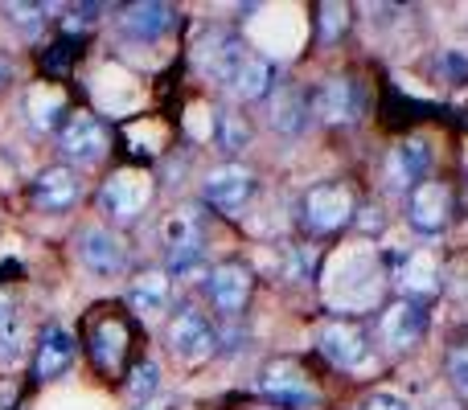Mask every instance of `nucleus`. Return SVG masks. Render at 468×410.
Returning a JSON list of instances; mask_svg holds the SVG:
<instances>
[{
    "instance_id": "obj_1",
    "label": "nucleus",
    "mask_w": 468,
    "mask_h": 410,
    "mask_svg": "<svg viewBox=\"0 0 468 410\" xmlns=\"http://www.w3.org/2000/svg\"><path fill=\"white\" fill-rule=\"evenodd\" d=\"M197 62H202V70L210 79L227 82L242 99H263L267 87H271V62L239 33H214V41L202 46Z\"/></svg>"
},
{
    "instance_id": "obj_2",
    "label": "nucleus",
    "mask_w": 468,
    "mask_h": 410,
    "mask_svg": "<svg viewBox=\"0 0 468 410\" xmlns=\"http://www.w3.org/2000/svg\"><path fill=\"white\" fill-rule=\"evenodd\" d=\"M382 291V263L374 255V247L357 242L346 247L329 258L324 267V296L333 308H346V312H366V308L378 304Z\"/></svg>"
},
{
    "instance_id": "obj_3",
    "label": "nucleus",
    "mask_w": 468,
    "mask_h": 410,
    "mask_svg": "<svg viewBox=\"0 0 468 410\" xmlns=\"http://www.w3.org/2000/svg\"><path fill=\"white\" fill-rule=\"evenodd\" d=\"M148 202H153V181H148L144 173H136V169L112 173V177L103 181V189H99V209L112 214V217H120V222L136 217Z\"/></svg>"
},
{
    "instance_id": "obj_4",
    "label": "nucleus",
    "mask_w": 468,
    "mask_h": 410,
    "mask_svg": "<svg viewBox=\"0 0 468 410\" xmlns=\"http://www.w3.org/2000/svg\"><path fill=\"white\" fill-rule=\"evenodd\" d=\"M90 99L99 103V111L107 115H132L140 111V103H144V90H140V82L132 79L123 66H99L95 79H90Z\"/></svg>"
},
{
    "instance_id": "obj_5",
    "label": "nucleus",
    "mask_w": 468,
    "mask_h": 410,
    "mask_svg": "<svg viewBox=\"0 0 468 410\" xmlns=\"http://www.w3.org/2000/svg\"><path fill=\"white\" fill-rule=\"evenodd\" d=\"M259 390H263L271 403H280L288 410H304L316 403V390L308 386L304 370H300L296 362H271L263 370V378H259Z\"/></svg>"
},
{
    "instance_id": "obj_6",
    "label": "nucleus",
    "mask_w": 468,
    "mask_h": 410,
    "mask_svg": "<svg viewBox=\"0 0 468 410\" xmlns=\"http://www.w3.org/2000/svg\"><path fill=\"white\" fill-rule=\"evenodd\" d=\"M169 345L173 353L181 357V362H206V357L214 353V329L210 321H206L202 312H194V308H181L177 316H173L169 324Z\"/></svg>"
},
{
    "instance_id": "obj_7",
    "label": "nucleus",
    "mask_w": 468,
    "mask_h": 410,
    "mask_svg": "<svg viewBox=\"0 0 468 410\" xmlns=\"http://www.w3.org/2000/svg\"><path fill=\"white\" fill-rule=\"evenodd\" d=\"M349 214H354V197H349L346 185H316V189H308L304 222L313 226V230H321V234L337 230V226L349 222Z\"/></svg>"
},
{
    "instance_id": "obj_8",
    "label": "nucleus",
    "mask_w": 468,
    "mask_h": 410,
    "mask_svg": "<svg viewBox=\"0 0 468 410\" xmlns=\"http://www.w3.org/2000/svg\"><path fill=\"white\" fill-rule=\"evenodd\" d=\"M107 144H112V136H107V128L95 120V115H70V120H66L62 152L70 156V161H82V164L103 161Z\"/></svg>"
},
{
    "instance_id": "obj_9",
    "label": "nucleus",
    "mask_w": 468,
    "mask_h": 410,
    "mask_svg": "<svg viewBox=\"0 0 468 410\" xmlns=\"http://www.w3.org/2000/svg\"><path fill=\"white\" fill-rule=\"evenodd\" d=\"M321 353L329 357L337 370H357L370 357V345H366V332L349 321H333L321 329Z\"/></svg>"
},
{
    "instance_id": "obj_10",
    "label": "nucleus",
    "mask_w": 468,
    "mask_h": 410,
    "mask_svg": "<svg viewBox=\"0 0 468 410\" xmlns=\"http://www.w3.org/2000/svg\"><path fill=\"white\" fill-rule=\"evenodd\" d=\"M250 189H255V177L242 164H222V169H214L206 177V202L214 209H222V214H239L247 205Z\"/></svg>"
},
{
    "instance_id": "obj_11",
    "label": "nucleus",
    "mask_w": 468,
    "mask_h": 410,
    "mask_svg": "<svg viewBox=\"0 0 468 410\" xmlns=\"http://www.w3.org/2000/svg\"><path fill=\"white\" fill-rule=\"evenodd\" d=\"M448 214H452V194L440 181H423L411 194V226L420 234H440L448 226Z\"/></svg>"
},
{
    "instance_id": "obj_12",
    "label": "nucleus",
    "mask_w": 468,
    "mask_h": 410,
    "mask_svg": "<svg viewBox=\"0 0 468 410\" xmlns=\"http://www.w3.org/2000/svg\"><path fill=\"white\" fill-rule=\"evenodd\" d=\"M79 258H82V267L87 271H95V275H115V271H123V242L115 238L112 230H99V226H90V230H82V238H79Z\"/></svg>"
},
{
    "instance_id": "obj_13",
    "label": "nucleus",
    "mask_w": 468,
    "mask_h": 410,
    "mask_svg": "<svg viewBox=\"0 0 468 410\" xmlns=\"http://www.w3.org/2000/svg\"><path fill=\"white\" fill-rule=\"evenodd\" d=\"M428 332V308L415 304V300H399L382 312V337L390 341L395 349H407Z\"/></svg>"
},
{
    "instance_id": "obj_14",
    "label": "nucleus",
    "mask_w": 468,
    "mask_h": 410,
    "mask_svg": "<svg viewBox=\"0 0 468 410\" xmlns=\"http://www.w3.org/2000/svg\"><path fill=\"white\" fill-rule=\"evenodd\" d=\"M206 291H210L214 308H222V312H239L242 304H247L250 296V271L242 263H222L210 271V283H206Z\"/></svg>"
},
{
    "instance_id": "obj_15",
    "label": "nucleus",
    "mask_w": 468,
    "mask_h": 410,
    "mask_svg": "<svg viewBox=\"0 0 468 410\" xmlns=\"http://www.w3.org/2000/svg\"><path fill=\"white\" fill-rule=\"evenodd\" d=\"M173 21H177V16H173L169 5H132V8H123L120 29L128 33L132 41H156L173 29Z\"/></svg>"
},
{
    "instance_id": "obj_16",
    "label": "nucleus",
    "mask_w": 468,
    "mask_h": 410,
    "mask_svg": "<svg viewBox=\"0 0 468 410\" xmlns=\"http://www.w3.org/2000/svg\"><path fill=\"white\" fill-rule=\"evenodd\" d=\"M33 197H37V205L49 209V214H66V209H74V202H79V181H74L70 169L54 164V169H46L37 177Z\"/></svg>"
},
{
    "instance_id": "obj_17",
    "label": "nucleus",
    "mask_w": 468,
    "mask_h": 410,
    "mask_svg": "<svg viewBox=\"0 0 468 410\" xmlns=\"http://www.w3.org/2000/svg\"><path fill=\"white\" fill-rule=\"evenodd\" d=\"M428 169H431V144L423 136L403 140V144L395 148V156H390V181H395V185H411V181L423 185Z\"/></svg>"
},
{
    "instance_id": "obj_18",
    "label": "nucleus",
    "mask_w": 468,
    "mask_h": 410,
    "mask_svg": "<svg viewBox=\"0 0 468 410\" xmlns=\"http://www.w3.org/2000/svg\"><path fill=\"white\" fill-rule=\"evenodd\" d=\"M70 362H74V337L62 329V324H54V329L41 337V345H37V362H33V370H37V378L41 382H49V378H58V373H66L70 370Z\"/></svg>"
},
{
    "instance_id": "obj_19",
    "label": "nucleus",
    "mask_w": 468,
    "mask_h": 410,
    "mask_svg": "<svg viewBox=\"0 0 468 410\" xmlns=\"http://www.w3.org/2000/svg\"><path fill=\"white\" fill-rule=\"evenodd\" d=\"M165 238H169V250H173V271H189L202 258V234H197V222L189 214L173 217L165 226Z\"/></svg>"
},
{
    "instance_id": "obj_20",
    "label": "nucleus",
    "mask_w": 468,
    "mask_h": 410,
    "mask_svg": "<svg viewBox=\"0 0 468 410\" xmlns=\"http://www.w3.org/2000/svg\"><path fill=\"white\" fill-rule=\"evenodd\" d=\"M313 107H316V115H321V120H329V123L354 120V111H357V90H354V82H346V79L321 82V90H316Z\"/></svg>"
},
{
    "instance_id": "obj_21",
    "label": "nucleus",
    "mask_w": 468,
    "mask_h": 410,
    "mask_svg": "<svg viewBox=\"0 0 468 410\" xmlns=\"http://www.w3.org/2000/svg\"><path fill=\"white\" fill-rule=\"evenodd\" d=\"M128 304L136 308L140 316H156L169 308V279H165L161 271H148L140 275V279H132L128 288Z\"/></svg>"
},
{
    "instance_id": "obj_22",
    "label": "nucleus",
    "mask_w": 468,
    "mask_h": 410,
    "mask_svg": "<svg viewBox=\"0 0 468 410\" xmlns=\"http://www.w3.org/2000/svg\"><path fill=\"white\" fill-rule=\"evenodd\" d=\"M62 107H66V95L58 87H49V82L33 87L29 99H25V111H29L33 128H41V131H49L58 120H62Z\"/></svg>"
},
{
    "instance_id": "obj_23",
    "label": "nucleus",
    "mask_w": 468,
    "mask_h": 410,
    "mask_svg": "<svg viewBox=\"0 0 468 410\" xmlns=\"http://www.w3.org/2000/svg\"><path fill=\"white\" fill-rule=\"evenodd\" d=\"M123 345H128V329L120 321H103L95 329V362L103 370H115L123 362Z\"/></svg>"
},
{
    "instance_id": "obj_24",
    "label": "nucleus",
    "mask_w": 468,
    "mask_h": 410,
    "mask_svg": "<svg viewBox=\"0 0 468 410\" xmlns=\"http://www.w3.org/2000/svg\"><path fill=\"white\" fill-rule=\"evenodd\" d=\"M436 283H440V267H436V258L431 255H423L420 250V255H411L403 263V288L407 291H420L423 296V291H436Z\"/></svg>"
},
{
    "instance_id": "obj_25",
    "label": "nucleus",
    "mask_w": 468,
    "mask_h": 410,
    "mask_svg": "<svg viewBox=\"0 0 468 410\" xmlns=\"http://www.w3.org/2000/svg\"><path fill=\"white\" fill-rule=\"evenodd\" d=\"M247 136H250V131H247V123H242L239 115H230V111L214 115V136L210 140H218L222 148H230V152H234V148L247 144Z\"/></svg>"
},
{
    "instance_id": "obj_26",
    "label": "nucleus",
    "mask_w": 468,
    "mask_h": 410,
    "mask_svg": "<svg viewBox=\"0 0 468 410\" xmlns=\"http://www.w3.org/2000/svg\"><path fill=\"white\" fill-rule=\"evenodd\" d=\"M316 25H321V37L324 41H337L341 29L349 25V8L346 5H321V16H316Z\"/></svg>"
},
{
    "instance_id": "obj_27",
    "label": "nucleus",
    "mask_w": 468,
    "mask_h": 410,
    "mask_svg": "<svg viewBox=\"0 0 468 410\" xmlns=\"http://www.w3.org/2000/svg\"><path fill=\"white\" fill-rule=\"evenodd\" d=\"M448 382L456 386V394L468 398V345H461V349H452V353H448Z\"/></svg>"
},
{
    "instance_id": "obj_28",
    "label": "nucleus",
    "mask_w": 468,
    "mask_h": 410,
    "mask_svg": "<svg viewBox=\"0 0 468 410\" xmlns=\"http://www.w3.org/2000/svg\"><path fill=\"white\" fill-rule=\"evenodd\" d=\"M156 378H161V370H156V362H144V365H140V370L136 373H132V398H148V394H153V390L156 386H161V382H156Z\"/></svg>"
},
{
    "instance_id": "obj_29",
    "label": "nucleus",
    "mask_w": 468,
    "mask_h": 410,
    "mask_svg": "<svg viewBox=\"0 0 468 410\" xmlns=\"http://www.w3.org/2000/svg\"><path fill=\"white\" fill-rule=\"evenodd\" d=\"M189 131H194L197 140H210L214 136V115L206 111V107H194V111H189Z\"/></svg>"
},
{
    "instance_id": "obj_30",
    "label": "nucleus",
    "mask_w": 468,
    "mask_h": 410,
    "mask_svg": "<svg viewBox=\"0 0 468 410\" xmlns=\"http://www.w3.org/2000/svg\"><path fill=\"white\" fill-rule=\"evenodd\" d=\"M8 13H13V25L21 21L25 33H37V29H41V21H37L41 8H33V5H8Z\"/></svg>"
},
{
    "instance_id": "obj_31",
    "label": "nucleus",
    "mask_w": 468,
    "mask_h": 410,
    "mask_svg": "<svg viewBox=\"0 0 468 410\" xmlns=\"http://www.w3.org/2000/svg\"><path fill=\"white\" fill-rule=\"evenodd\" d=\"M366 410H411V406H407L403 398L395 394V390H378V394L366 403Z\"/></svg>"
},
{
    "instance_id": "obj_32",
    "label": "nucleus",
    "mask_w": 468,
    "mask_h": 410,
    "mask_svg": "<svg viewBox=\"0 0 468 410\" xmlns=\"http://www.w3.org/2000/svg\"><path fill=\"white\" fill-rule=\"evenodd\" d=\"M13 321V300H8V291H0V324Z\"/></svg>"
},
{
    "instance_id": "obj_33",
    "label": "nucleus",
    "mask_w": 468,
    "mask_h": 410,
    "mask_svg": "<svg viewBox=\"0 0 468 410\" xmlns=\"http://www.w3.org/2000/svg\"><path fill=\"white\" fill-rule=\"evenodd\" d=\"M8 82H13V62L0 58V87H8Z\"/></svg>"
}]
</instances>
